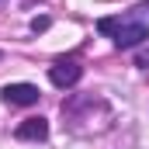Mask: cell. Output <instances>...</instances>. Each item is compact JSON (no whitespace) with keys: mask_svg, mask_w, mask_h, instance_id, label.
<instances>
[{"mask_svg":"<svg viewBox=\"0 0 149 149\" xmlns=\"http://www.w3.org/2000/svg\"><path fill=\"white\" fill-rule=\"evenodd\" d=\"M80 76H83V66L80 63H73V59H59L52 70H49V80L56 83V87H73V83H80Z\"/></svg>","mask_w":149,"mask_h":149,"instance_id":"1","label":"cell"},{"mask_svg":"<svg viewBox=\"0 0 149 149\" xmlns=\"http://www.w3.org/2000/svg\"><path fill=\"white\" fill-rule=\"evenodd\" d=\"M38 87L35 83H7L3 87V101L7 104H21V108H28V104H38Z\"/></svg>","mask_w":149,"mask_h":149,"instance_id":"2","label":"cell"},{"mask_svg":"<svg viewBox=\"0 0 149 149\" xmlns=\"http://www.w3.org/2000/svg\"><path fill=\"white\" fill-rule=\"evenodd\" d=\"M142 38H149V28L142 24V21H132V24H121V28H118L114 45H118V49H135Z\"/></svg>","mask_w":149,"mask_h":149,"instance_id":"3","label":"cell"},{"mask_svg":"<svg viewBox=\"0 0 149 149\" xmlns=\"http://www.w3.org/2000/svg\"><path fill=\"white\" fill-rule=\"evenodd\" d=\"M14 135H17L21 142H38V139L49 135V121H45V118H24V121L14 128Z\"/></svg>","mask_w":149,"mask_h":149,"instance_id":"4","label":"cell"},{"mask_svg":"<svg viewBox=\"0 0 149 149\" xmlns=\"http://www.w3.org/2000/svg\"><path fill=\"white\" fill-rule=\"evenodd\" d=\"M118 28H121V21H118V17H101V21H97V31H101V35H118Z\"/></svg>","mask_w":149,"mask_h":149,"instance_id":"5","label":"cell"},{"mask_svg":"<svg viewBox=\"0 0 149 149\" xmlns=\"http://www.w3.org/2000/svg\"><path fill=\"white\" fill-rule=\"evenodd\" d=\"M45 28H49V17H35V21H31V31H45Z\"/></svg>","mask_w":149,"mask_h":149,"instance_id":"6","label":"cell"},{"mask_svg":"<svg viewBox=\"0 0 149 149\" xmlns=\"http://www.w3.org/2000/svg\"><path fill=\"white\" fill-rule=\"evenodd\" d=\"M139 66H149V56H139Z\"/></svg>","mask_w":149,"mask_h":149,"instance_id":"7","label":"cell"}]
</instances>
